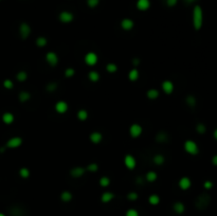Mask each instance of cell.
<instances>
[{
	"mask_svg": "<svg viewBox=\"0 0 217 216\" xmlns=\"http://www.w3.org/2000/svg\"><path fill=\"white\" fill-rule=\"evenodd\" d=\"M58 19L63 23H70L74 19V15H73V13H71L69 11H61L58 15Z\"/></svg>",
	"mask_w": 217,
	"mask_h": 216,
	"instance_id": "10",
	"label": "cell"
},
{
	"mask_svg": "<svg viewBox=\"0 0 217 216\" xmlns=\"http://www.w3.org/2000/svg\"><path fill=\"white\" fill-rule=\"evenodd\" d=\"M146 97L148 100L155 101L160 97V92H159V90L156 89V88H151V89L146 91Z\"/></svg>",
	"mask_w": 217,
	"mask_h": 216,
	"instance_id": "18",
	"label": "cell"
},
{
	"mask_svg": "<svg viewBox=\"0 0 217 216\" xmlns=\"http://www.w3.org/2000/svg\"><path fill=\"white\" fill-rule=\"evenodd\" d=\"M184 2L187 4H193L194 2H196V0H184Z\"/></svg>",
	"mask_w": 217,
	"mask_h": 216,
	"instance_id": "49",
	"label": "cell"
},
{
	"mask_svg": "<svg viewBox=\"0 0 217 216\" xmlns=\"http://www.w3.org/2000/svg\"><path fill=\"white\" fill-rule=\"evenodd\" d=\"M140 76V73H139V70L137 68H132V70L128 72V80L130 82H136L138 81Z\"/></svg>",
	"mask_w": 217,
	"mask_h": 216,
	"instance_id": "21",
	"label": "cell"
},
{
	"mask_svg": "<svg viewBox=\"0 0 217 216\" xmlns=\"http://www.w3.org/2000/svg\"><path fill=\"white\" fill-rule=\"evenodd\" d=\"M14 120H15V117H14V114H12V112H4V114H2V121H3V123L6 124V125L12 124L14 122Z\"/></svg>",
	"mask_w": 217,
	"mask_h": 216,
	"instance_id": "19",
	"label": "cell"
},
{
	"mask_svg": "<svg viewBox=\"0 0 217 216\" xmlns=\"http://www.w3.org/2000/svg\"><path fill=\"white\" fill-rule=\"evenodd\" d=\"M133 27H135V22H133L132 19L130 18H124L121 21V28L124 31H132Z\"/></svg>",
	"mask_w": 217,
	"mask_h": 216,
	"instance_id": "15",
	"label": "cell"
},
{
	"mask_svg": "<svg viewBox=\"0 0 217 216\" xmlns=\"http://www.w3.org/2000/svg\"><path fill=\"white\" fill-rule=\"evenodd\" d=\"M183 148L184 150L187 152L189 155H192V156H196L199 154V147H198V144H197L195 141L193 140H187L183 144Z\"/></svg>",
	"mask_w": 217,
	"mask_h": 216,
	"instance_id": "3",
	"label": "cell"
},
{
	"mask_svg": "<svg viewBox=\"0 0 217 216\" xmlns=\"http://www.w3.org/2000/svg\"><path fill=\"white\" fill-rule=\"evenodd\" d=\"M72 194L69 191H64L63 193L61 194V199L64 201V202H69V201L72 200Z\"/></svg>",
	"mask_w": 217,
	"mask_h": 216,
	"instance_id": "31",
	"label": "cell"
},
{
	"mask_svg": "<svg viewBox=\"0 0 217 216\" xmlns=\"http://www.w3.org/2000/svg\"><path fill=\"white\" fill-rule=\"evenodd\" d=\"M185 103H187V105L189 107L193 108V107L196 106L197 100H196V98H195L193 94H189V95H187V98H185Z\"/></svg>",
	"mask_w": 217,
	"mask_h": 216,
	"instance_id": "27",
	"label": "cell"
},
{
	"mask_svg": "<svg viewBox=\"0 0 217 216\" xmlns=\"http://www.w3.org/2000/svg\"><path fill=\"white\" fill-rule=\"evenodd\" d=\"M145 179L148 182H155L157 179H158V174H157L155 171H149L146 173L145 175Z\"/></svg>",
	"mask_w": 217,
	"mask_h": 216,
	"instance_id": "28",
	"label": "cell"
},
{
	"mask_svg": "<svg viewBox=\"0 0 217 216\" xmlns=\"http://www.w3.org/2000/svg\"><path fill=\"white\" fill-rule=\"evenodd\" d=\"M173 209H174V211L177 213V214H182V213L185 211L184 205H183L182 202H180V201H177V202L174 203Z\"/></svg>",
	"mask_w": 217,
	"mask_h": 216,
	"instance_id": "26",
	"label": "cell"
},
{
	"mask_svg": "<svg viewBox=\"0 0 217 216\" xmlns=\"http://www.w3.org/2000/svg\"><path fill=\"white\" fill-rule=\"evenodd\" d=\"M58 55H57L55 52L53 51H49L47 52L46 54V62L48 64H49L50 67H52V68H54V67L57 66V64H58Z\"/></svg>",
	"mask_w": 217,
	"mask_h": 216,
	"instance_id": "6",
	"label": "cell"
},
{
	"mask_svg": "<svg viewBox=\"0 0 217 216\" xmlns=\"http://www.w3.org/2000/svg\"><path fill=\"white\" fill-rule=\"evenodd\" d=\"M196 131L199 134V135H203L207 131V127L203 123H198L196 125Z\"/></svg>",
	"mask_w": 217,
	"mask_h": 216,
	"instance_id": "38",
	"label": "cell"
},
{
	"mask_svg": "<svg viewBox=\"0 0 217 216\" xmlns=\"http://www.w3.org/2000/svg\"><path fill=\"white\" fill-rule=\"evenodd\" d=\"M99 183L102 188H107V186H110V179H109L107 176H102L101 178H100Z\"/></svg>",
	"mask_w": 217,
	"mask_h": 216,
	"instance_id": "34",
	"label": "cell"
},
{
	"mask_svg": "<svg viewBox=\"0 0 217 216\" xmlns=\"http://www.w3.org/2000/svg\"><path fill=\"white\" fill-rule=\"evenodd\" d=\"M35 44H36L38 48H44L48 45V39L45 36H39V37H37L36 40H35Z\"/></svg>",
	"mask_w": 217,
	"mask_h": 216,
	"instance_id": "29",
	"label": "cell"
},
{
	"mask_svg": "<svg viewBox=\"0 0 217 216\" xmlns=\"http://www.w3.org/2000/svg\"><path fill=\"white\" fill-rule=\"evenodd\" d=\"M84 62L85 64L89 67L95 66V65L97 64V62H99V56H97V54L95 53V52L90 51L88 52V53H86L84 57Z\"/></svg>",
	"mask_w": 217,
	"mask_h": 216,
	"instance_id": "4",
	"label": "cell"
},
{
	"mask_svg": "<svg viewBox=\"0 0 217 216\" xmlns=\"http://www.w3.org/2000/svg\"><path fill=\"white\" fill-rule=\"evenodd\" d=\"M152 162H154V164L159 166V165H162L165 162V158H164V156L161 155V154H157V155H155L154 157H152Z\"/></svg>",
	"mask_w": 217,
	"mask_h": 216,
	"instance_id": "25",
	"label": "cell"
},
{
	"mask_svg": "<svg viewBox=\"0 0 217 216\" xmlns=\"http://www.w3.org/2000/svg\"><path fill=\"white\" fill-rule=\"evenodd\" d=\"M138 193H136V192H129V193L127 194V199L130 201H136L138 199Z\"/></svg>",
	"mask_w": 217,
	"mask_h": 216,
	"instance_id": "43",
	"label": "cell"
},
{
	"mask_svg": "<svg viewBox=\"0 0 217 216\" xmlns=\"http://www.w3.org/2000/svg\"><path fill=\"white\" fill-rule=\"evenodd\" d=\"M23 140L21 137H12L11 139H9L6 143V148H17L22 144Z\"/></svg>",
	"mask_w": 217,
	"mask_h": 216,
	"instance_id": "7",
	"label": "cell"
},
{
	"mask_svg": "<svg viewBox=\"0 0 217 216\" xmlns=\"http://www.w3.org/2000/svg\"><path fill=\"white\" fill-rule=\"evenodd\" d=\"M76 117H77V119L80 121H86L88 119V117H89V114H88V111L86 109H80L77 111V114H76Z\"/></svg>",
	"mask_w": 217,
	"mask_h": 216,
	"instance_id": "30",
	"label": "cell"
},
{
	"mask_svg": "<svg viewBox=\"0 0 217 216\" xmlns=\"http://www.w3.org/2000/svg\"><path fill=\"white\" fill-rule=\"evenodd\" d=\"M30 175H31V172L28 167H21V169L19 170V176H20L21 178L27 179L30 177Z\"/></svg>",
	"mask_w": 217,
	"mask_h": 216,
	"instance_id": "33",
	"label": "cell"
},
{
	"mask_svg": "<svg viewBox=\"0 0 217 216\" xmlns=\"http://www.w3.org/2000/svg\"><path fill=\"white\" fill-rule=\"evenodd\" d=\"M86 2L90 9H95L100 4V0H86Z\"/></svg>",
	"mask_w": 217,
	"mask_h": 216,
	"instance_id": "40",
	"label": "cell"
},
{
	"mask_svg": "<svg viewBox=\"0 0 217 216\" xmlns=\"http://www.w3.org/2000/svg\"><path fill=\"white\" fill-rule=\"evenodd\" d=\"M31 27L30 25L27 22H22L20 23V26H19V35H20L21 39H27L29 38V36L31 35Z\"/></svg>",
	"mask_w": 217,
	"mask_h": 216,
	"instance_id": "5",
	"label": "cell"
},
{
	"mask_svg": "<svg viewBox=\"0 0 217 216\" xmlns=\"http://www.w3.org/2000/svg\"><path fill=\"white\" fill-rule=\"evenodd\" d=\"M54 109H55V111L57 112V114H64L68 111L69 105H68V103L65 102V101H58V102H56L55 105H54Z\"/></svg>",
	"mask_w": 217,
	"mask_h": 216,
	"instance_id": "11",
	"label": "cell"
},
{
	"mask_svg": "<svg viewBox=\"0 0 217 216\" xmlns=\"http://www.w3.org/2000/svg\"><path fill=\"white\" fill-rule=\"evenodd\" d=\"M124 164H125V166L127 167L128 170L132 171V170H135L136 166H137V159H136L132 155L127 154V155H125V157H124Z\"/></svg>",
	"mask_w": 217,
	"mask_h": 216,
	"instance_id": "8",
	"label": "cell"
},
{
	"mask_svg": "<svg viewBox=\"0 0 217 216\" xmlns=\"http://www.w3.org/2000/svg\"><path fill=\"white\" fill-rule=\"evenodd\" d=\"M113 198H114V194L112 193V192H104L101 196V200H102V202H104V203L110 202Z\"/></svg>",
	"mask_w": 217,
	"mask_h": 216,
	"instance_id": "20",
	"label": "cell"
},
{
	"mask_svg": "<svg viewBox=\"0 0 217 216\" xmlns=\"http://www.w3.org/2000/svg\"><path fill=\"white\" fill-rule=\"evenodd\" d=\"M210 203H211V196L208 193H202L195 200V207L198 210H206Z\"/></svg>",
	"mask_w": 217,
	"mask_h": 216,
	"instance_id": "2",
	"label": "cell"
},
{
	"mask_svg": "<svg viewBox=\"0 0 217 216\" xmlns=\"http://www.w3.org/2000/svg\"><path fill=\"white\" fill-rule=\"evenodd\" d=\"M89 140L93 144H100L103 141V135L100 131H92L89 135Z\"/></svg>",
	"mask_w": 217,
	"mask_h": 216,
	"instance_id": "17",
	"label": "cell"
},
{
	"mask_svg": "<svg viewBox=\"0 0 217 216\" xmlns=\"http://www.w3.org/2000/svg\"><path fill=\"white\" fill-rule=\"evenodd\" d=\"M139 64H140V59H139V58L132 59V65H133V66H138Z\"/></svg>",
	"mask_w": 217,
	"mask_h": 216,
	"instance_id": "48",
	"label": "cell"
},
{
	"mask_svg": "<svg viewBox=\"0 0 217 216\" xmlns=\"http://www.w3.org/2000/svg\"><path fill=\"white\" fill-rule=\"evenodd\" d=\"M57 87H58V85H57L56 83H54V82H51V83H49L47 85L46 89L48 92H54V91H56Z\"/></svg>",
	"mask_w": 217,
	"mask_h": 216,
	"instance_id": "39",
	"label": "cell"
},
{
	"mask_svg": "<svg viewBox=\"0 0 217 216\" xmlns=\"http://www.w3.org/2000/svg\"><path fill=\"white\" fill-rule=\"evenodd\" d=\"M28 78V73L26 71L21 70L17 72V74H16V80L18 82H20V83H23V82H26Z\"/></svg>",
	"mask_w": 217,
	"mask_h": 216,
	"instance_id": "32",
	"label": "cell"
},
{
	"mask_svg": "<svg viewBox=\"0 0 217 216\" xmlns=\"http://www.w3.org/2000/svg\"><path fill=\"white\" fill-rule=\"evenodd\" d=\"M178 3V0H166V6L170 8H174Z\"/></svg>",
	"mask_w": 217,
	"mask_h": 216,
	"instance_id": "46",
	"label": "cell"
},
{
	"mask_svg": "<svg viewBox=\"0 0 217 216\" xmlns=\"http://www.w3.org/2000/svg\"><path fill=\"white\" fill-rule=\"evenodd\" d=\"M85 173H86L85 167L75 166V167H73V169H71L70 175H71V177H73V178H81V177L84 176Z\"/></svg>",
	"mask_w": 217,
	"mask_h": 216,
	"instance_id": "13",
	"label": "cell"
},
{
	"mask_svg": "<svg viewBox=\"0 0 217 216\" xmlns=\"http://www.w3.org/2000/svg\"><path fill=\"white\" fill-rule=\"evenodd\" d=\"M3 87L6 88V89H13L14 87V83L12 82L11 80H9V78H6V80L3 81Z\"/></svg>",
	"mask_w": 217,
	"mask_h": 216,
	"instance_id": "42",
	"label": "cell"
},
{
	"mask_svg": "<svg viewBox=\"0 0 217 216\" xmlns=\"http://www.w3.org/2000/svg\"><path fill=\"white\" fill-rule=\"evenodd\" d=\"M0 216H6L4 214H2V213H0Z\"/></svg>",
	"mask_w": 217,
	"mask_h": 216,
	"instance_id": "51",
	"label": "cell"
},
{
	"mask_svg": "<svg viewBox=\"0 0 217 216\" xmlns=\"http://www.w3.org/2000/svg\"><path fill=\"white\" fill-rule=\"evenodd\" d=\"M156 141L158 143H166L168 141V136L164 131H160L156 135Z\"/></svg>",
	"mask_w": 217,
	"mask_h": 216,
	"instance_id": "22",
	"label": "cell"
},
{
	"mask_svg": "<svg viewBox=\"0 0 217 216\" xmlns=\"http://www.w3.org/2000/svg\"><path fill=\"white\" fill-rule=\"evenodd\" d=\"M125 216H139V213H138V211L135 210V209H129V210H127Z\"/></svg>",
	"mask_w": 217,
	"mask_h": 216,
	"instance_id": "44",
	"label": "cell"
},
{
	"mask_svg": "<svg viewBox=\"0 0 217 216\" xmlns=\"http://www.w3.org/2000/svg\"><path fill=\"white\" fill-rule=\"evenodd\" d=\"M213 137H214V139H215V140L217 141V128L213 131Z\"/></svg>",
	"mask_w": 217,
	"mask_h": 216,
	"instance_id": "50",
	"label": "cell"
},
{
	"mask_svg": "<svg viewBox=\"0 0 217 216\" xmlns=\"http://www.w3.org/2000/svg\"><path fill=\"white\" fill-rule=\"evenodd\" d=\"M178 186L182 191H187L192 186V181L189 177H181L179 179V182H178Z\"/></svg>",
	"mask_w": 217,
	"mask_h": 216,
	"instance_id": "14",
	"label": "cell"
},
{
	"mask_svg": "<svg viewBox=\"0 0 217 216\" xmlns=\"http://www.w3.org/2000/svg\"><path fill=\"white\" fill-rule=\"evenodd\" d=\"M118 66H116V64L114 63H109L106 65V70L109 72V73H116V71H118Z\"/></svg>",
	"mask_w": 217,
	"mask_h": 216,
	"instance_id": "37",
	"label": "cell"
},
{
	"mask_svg": "<svg viewBox=\"0 0 217 216\" xmlns=\"http://www.w3.org/2000/svg\"><path fill=\"white\" fill-rule=\"evenodd\" d=\"M136 6L141 12L147 11V10L151 8V1H149V0H137Z\"/></svg>",
	"mask_w": 217,
	"mask_h": 216,
	"instance_id": "16",
	"label": "cell"
},
{
	"mask_svg": "<svg viewBox=\"0 0 217 216\" xmlns=\"http://www.w3.org/2000/svg\"><path fill=\"white\" fill-rule=\"evenodd\" d=\"M18 100L20 101L21 103L28 102V101L31 100V93L28 92V91H21L18 94Z\"/></svg>",
	"mask_w": 217,
	"mask_h": 216,
	"instance_id": "24",
	"label": "cell"
},
{
	"mask_svg": "<svg viewBox=\"0 0 217 216\" xmlns=\"http://www.w3.org/2000/svg\"><path fill=\"white\" fill-rule=\"evenodd\" d=\"M161 88L162 91H163L165 94H172L174 92V89H175V86H174V83L172 81H163L161 84Z\"/></svg>",
	"mask_w": 217,
	"mask_h": 216,
	"instance_id": "12",
	"label": "cell"
},
{
	"mask_svg": "<svg viewBox=\"0 0 217 216\" xmlns=\"http://www.w3.org/2000/svg\"><path fill=\"white\" fill-rule=\"evenodd\" d=\"M213 186L214 184L211 180H206V181L203 182V188L206 190H211L212 188H213Z\"/></svg>",
	"mask_w": 217,
	"mask_h": 216,
	"instance_id": "45",
	"label": "cell"
},
{
	"mask_svg": "<svg viewBox=\"0 0 217 216\" xmlns=\"http://www.w3.org/2000/svg\"><path fill=\"white\" fill-rule=\"evenodd\" d=\"M192 21H193V27L196 31L201 30L202 26H203V10L199 4H196L193 8V16H192Z\"/></svg>",
	"mask_w": 217,
	"mask_h": 216,
	"instance_id": "1",
	"label": "cell"
},
{
	"mask_svg": "<svg viewBox=\"0 0 217 216\" xmlns=\"http://www.w3.org/2000/svg\"><path fill=\"white\" fill-rule=\"evenodd\" d=\"M86 171L88 172H91V173H95L99 171V164L95 162H92V163H89V164L87 165V166L85 167Z\"/></svg>",
	"mask_w": 217,
	"mask_h": 216,
	"instance_id": "36",
	"label": "cell"
},
{
	"mask_svg": "<svg viewBox=\"0 0 217 216\" xmlns=\"http://www.w3.org/2000/svg\"><path fill=\"white\" fill-rule=\"evenodd\" d=\"M143 133V127L138 123H133L129 127V135L132 138H139Z\"/></svg>",
	"mask_w": 217,
	"mask_h": 216,
	"instance_id": "9",
	"label": "cell"
},
{
	"mask_svg": "<svg viewBox=\"0 0 217 216\" xmlns=\"http://www.w3.org/2000/svg\"><path fill=\"white\" fill-rule=\"evenodd\" d=\"M211 162H212V164H213V165L217 166V155H214L213 157H212Z\"/></svg>",
	"mask_w": 217,
	"mask_h": 216,
	"instance_id": "47",
	"label": "cell"
},
{
	"mask_svg": "<svg viewBox=\"0 0 217 216\" xmlns=\"http://www.w3.org/2000/svg\"><path fill=\"white\" fill-rule=\"evenodd\" d=\"M148 202L152 206L159 205V202H160V197H159L158 195H156V194H152V195H151L148 197Z\"/></svg>",
	"mask_w": 217,
	"mask_h": 216,
	"instance_id": "35",
	"label": "cell"
},
{
	"mask_svg": "<svg viewBox=\"0 0 217 216\" xmlns=\"http://www.w3.org/2000/svg\"><path fill=\"white\" fill-rule=\"evenodd\" d=\"M74 74H75V69L71 68V67H69V68H67L65 70L66 78H72V76H74Z\"/></svg>",
	"mask_w": 217,
	"mask_h": 216,
	"instance_id": "41",
	"label": "cell"
},
{
	"mask_svg": "<svg viewBox=\"0 0 217 216\" xmlns=\"http://www.w3.org/2000/svg\"><path fill=\"white\" fill-rule=\"evenodd\" d=\"M88 78H89V81L92 82V83H97V82L100 81V78H101V76H100V73L97 71L91 70L88 73Z\"/></svg>",
	"mask_w": 217,
	"mask_h": 216,
	"instance_id": "23",
	"label": "cell"
}]
</instances>
